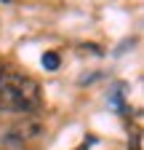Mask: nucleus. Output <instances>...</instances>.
<instances>
[{
  "mask_svg": "<svg viewBox=\"0 0 144 150\" xmlns=\"http://www.w3.org/2000/svg\"><path fill=\"white\" fill-rule=\"evenodd\" d=\"M3 78H6V70H3V67H0V83H3Z\"/></svg>",
  "mask_w": 144,
  "mask_h": 150,
  "instance_id": "7ed1b4c3",
  "label": "nucleus"
},
{
  "mask_svg": "<svg viewBox=\"0 0 144 150\" xmlns=\"http://www.w3.org/2000/svg\"><path fill=\"white\" fill-rule=\"evenodd\" d=\"M43 67H45V70H56V67H59V54H53V51L43 54Z\"/></svg>",
  "mask_w": 144,
  "mask_h": 150,
  "instance_id": "f03ea898",
  "label": "nucleus"
},
{
  "mask_svg": "<svg viewBox=\"0 0 144 150\" xmlns=\"http://www.w3.org/2000/svg\"><path fill=\"white\" fill-rule=\"evenodd\" d=\"M40 105V88L27 75H6L0 83V110L32 112Z\"/></svg>",
  "mask_w": 144,
  "mask_h": 150,
  "instance_id": "f257e3e1",
  "label": "nucleus"
}]
</instances>
